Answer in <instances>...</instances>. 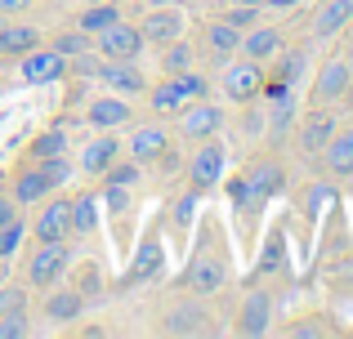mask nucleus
I'll return each mask as SVG.
<instances>
[{"label":"nucleus","instance_id":"obj_1","mask_svg":"<svg viewBox=\"0 0 353 339\" xmlns=\"http://www.w3.org/2000/svg\"><path fill=\"white\" fill-rule=\"evenodd\" d=\"M228 281V245H224V228L210 219L206 228H201V245L192 250V263L188 272H183V286H188V295H215L219 286Z\"/></svg>","mask_w":353,"mask_h":339},{"label":"nucleus","instance_id":"obj_2","mask_svg":"<svg viewBox=\"0 0 353 339\" xmlns=\"http://www.w3.org/2000/svg\"><path fill=\"white\" fill-rule=\"evenodd\" d=\"M282 183H286V166L264 152V157H255V161L241 166V179L233 183V206L241 210V215H255V210L264 206Z\"/></svg>","mask_w":353,"mask_h":339},{"label":"nucleus","instance_id":"obj_3","mask_svg":"<svg viewBox=\"0 0 353 339\" xmlns=\"http://www.w3.org/2000/svg\"><path fill=\"white\" fill-rule=\"evenodd\" d=\"M72 268V237L68 241H36L32 254L23 259V281L32 290H50L68 277Z\"/></svg>","mask_w":353,"mask_h":339},{"label":"nucleus","instance_id":"obj_4","mask_svg":"<svg viewBox=\"0 0 353 339\" xmlns=\"http://www.w3.org/2000/svg\"><path fill=\"white\" fill-rule=\"evenodd\" d=\"M174 130H179L183 143H201V139H210V134L224 130V107L210 103V94L206 98H188V103L179 107V116H174Z\"/></svg>","mask_w":353,"mask_h":339},{"label":"nucleus","instance_id":"obj_5","mask_svg":"<svg viewBox=\"0 0 353 339\" xmlns=\"http://www.w3.org/2000/svg\"><path fill=\"white\" fill-rule=\"evenodd\" d=\"M224 161H228V152H224V143H219V134H210V139L192 143V161H188V188H197V192H210V188L219 183V174H224Z\"/></svg>","mask_w":353,"mask_h":339},{"label":"nucleus","instance_id":"obj_6","mask_svg":"<svg viewBox=\"0 0 353 339\" xmlns=\"http://www.w3.org/2000/svg\"><path fill=\"white\" fill-rule=\"evenodd\" d=\"M72 63L63 58L54 45H36V50H27L23 58H18V76H23V85H54V80L68 76Z\"/></svg>","mask_w":353,"mask_h":339},{"label":"nucleus","instance_id":"obj_7","mask_svg":"<svg viewBox=\"0 0 353 339\" xmlns=\"http://www.w3.org/2000/svg\"><path fill=\"white\" fill-rule=\"evenodd\" d=\"M143 32H139V23H112L103 27V32H94V54L99 58H139L143 54Z\"/></svg>","mask_w":353,"mask_h":339},{"label":"nucleus","instance_id":"obj_8","mask_svg":"<svg viewBox=\"0 0 353 339\" xmlns=\"http://www.w3.org/2000/svg\"><path fill=\"white\" fill-rule=\"evenodd\" d=\"M94 76H99L103 89H112V94H121V98H143L148 85H152V80L134 67V58H108L103 67H94Z\"/></svg>","mask_w":353,"mask_h":339},{"label":"nucleus","instance_id":"obj_9","mask_svg":"<svg viewBox=\"0 0 353 339\" xmlns=\"http://www.w3.org/2000/svg\"><path fill=\"white\" fill-rule=\"evenodd\" d=\"M36 241H68L72 237V197H45L41 215L32 219Z\"/></svg>","mask_w":353,"mask_h":339},{"label":"nucleus","instance_id":"obj_10","mask_svg":"<svg viewBox=\"0 0 353 339\" xmlns=\"http://www.w3.org/2000/svg\"><path fill=\"white\" fill-rule=\"evenodd\" d=\"M237 335H268L273 331V290H264V286H255V290H246V299H241V308H237V326H233Z\"/></svg>","mask_w":353,"mask_h":339},{"label":"nucleus","instance_id":"obj_11","mask_svg":"<svg viewBox=\"0 0 353 339\" xmlns=\"http://www.w3.org/2000/svg\"><path fill=\"white\" fill-rule=\"evenodd\" d=\"M161 335H215L210 308L201 304V295H192L188 304H174L161 322Z\"/></svg>","mask_w":353,"mask_h":339},{"label":"nucleus","instance_id":"obj_12","mask_svg":"<svg viewBox=\"0 0 353 339\" xmlns=\"http://www.w3.org/2000/svg\"><path fill=\"white\" fill-rule=\"evenodd\" d=\"M259 89H264V63L241 58L233 67H224V94L228 103H255Z\"/></svg>","mask_w":353,"mask_h":339},{"label":"nucleus","instance_id":"obj_13","mask_svg":"<svg viewBox=\"0 0 353 339\" xmlns=\"http://www.w3.org/2000/svg\"><path fill=\"white\" fill-rule=\"evenodd\" d=\"M121 148L130 152V161H139V166H152V161H165L170 157V130L165 125H139L134 134H130Z\"/></svg>","mask_w":353,"mask_h":339},{"label":"nucleus","instance_id":"obj_14","mask_svg":"<svg viewBox=\"0 0 353 339\" xmlns=\"http://www.w3.org/2000/svg\"><path fill=\"white\" fill-rule=\"evenodd\" d=\"M50 192H54V179L45 174L41 161H32L27 170H18V174H14V188H9V197H14V206H18V210H32V206H41Z\"/></svg>","mask_w":353,"mask_h":339},{"label":"nucleus","instance_id":"obj_15","mask_svg":"<svg viewBox=\"0 0 353 339\" xmlns=\"http://www.w3.org/2000/svg\"><path fill=\"white\" fill-rule=\"evenodd\" d=\"M161 263H165V250H161V237H157V228H152V232L139 241L134 259H130V268H125V286H139V281L161 277Z\"/></svg>","mask_w":353,"mask_h":339},{"label":"nucleus","instance_id":"obj_16","mask_svg":"<svg viewBox=\"0 0 353 339\" xmlns=\"http://www.w3.org/2000/svg\"><path fill=\"white\" fill-rule=\"evenodd\" d=\"M130 116H134V107H130L121 94H112V89L99 94L94 103L85 107V125L90 130H121V125H130Z\"/></svg>","mask_w":353,"mask_h":339},{"label":"nucleus","instance_id":"obj_17","mask_svg":"<svg viewBox=\"0 0 353 339\" xmlns=\"http://www.w3.org/2000/svg\"><path fill=\"white\" fill-rule=\"evenodd\" d=\"M85 304H90V299L81 295L77 286H63V290L50 286V295H45V304H41V317L50 326H68V322H77V317L85 313Z\"/></svg>","mask_w":353,"mask_h":339},{"label":"nucleus","instance_id":"obj_18","mask_svg":"<svg viewBox=\"0 0 353 339\" xmlns=\"http://www.w3.org/2000/svg\"><path fill=\"white\" fill-rule=\"evenodd\" d=\"M345 89H349V63L345 58H331V63H322V72L313 76L309 98H313V107H327V103H336Z\"/></svg>","mask_w":353,"mask_h":339},{"label":"nucleus","instance_id":"obj_19","mask_svg":"<svg viewBox=\"0 0 353 339\" xmlns=\"http://www.w3.org/2000/svg\"><path fill=\"white\" fill-rule=\"evenodd\" d=\"M139 32H143L148 45H170V41H179V36H183V14L174 5H157L152 14L139 23Z\"/></svg>","mask_w":353,"mask_h":339},{"label":"nucleus","instance_id":"obj_20","mask_svg":"<svg viewBox=\"0 0 353 339\" xmlns=\"http://www.w3.org/2000/svg\"><path fill=\"white\" fill-rule=\"evenodd\" d=\"M331 134H336V116H331L327 107H313V112L304 116V125H300V134H295V139H300V152H304V157H318V152L331 143Z\"/></svg>","mask_w":353,"mask_h":339},{"label":"nucleus","instance_id":"obj_21","mask_svg":"<svg viewBox=\"0 0 353 339\" xmlns=\"http://www.w3.org/2000/svg\"><path fill=\"white\" fill-rule=\"evenodd\" d=\"M121 157V139L112 130H99V139L85 143V152H81V174H90V179H99L112 161Z\"/></svg>","mask_w":353,"mask_h":339},{"label":"nucleus","instance_id":"obj_22","mask_svg":"<svg viewBox=\"0 0 353 339\" xmlns=\"http://www.w3.org/2000/svg\"><path fill=\"white\" fill-rule=\"evenodd\" d=\"M237 54H241V58H255V63H268L273 54H282V32H277V27H264V23L246 27Z\"/></svg>","mask_w":353,"mask_h":339},{"label":"nucleus","instance_id":"obj_23","mask_svg":"<svg viewBox=\"0 0 353 339\" xmlns=\"http://www.w3.org/2000/svg\"><path fill=\"white\" fill-rule=\"evenodd\" d=\"M36 45H45L36 23H0V58H23Z\"/></svg>","mask_w":353,"mask_h":339},{"label":"nucleus","instance_id":"obj_24","mask_svg":"<svg viewBox=\"0 0 353 339\" xmlns=\"http://www.w3.org/2000/svg\"><path fill=\"white\" fill-rule=\"evenodd\" d=\"M353 23V0H322L318 14H313V36L318 41H331L336 32H345Z\"/></svg>","mask_w":353,"mask_h":339},{"label":"nucleus","instance_id":"obj_25","mask_svg":"<svg viewBox=\"0 0 353 339\" xmlns=\"http://www.w3.org/2000/svg\"><path fill=\"white\" fill-rule=\"evenodd\" d=\"M237 45H241V32L233 23H224V18H215V23H206V36H201V50L210 54V58H233L237 54Z\"/></svg>","mask_w":353,"mask_h":339},{"label":"nucleus","instance_id":"obj_26","mask_svg":"<svg viewBox=\"0 0 353 339\" xmlns=\"http://www.w3.org/2000/svg\"><path fill=\"white\" fill-rule=\"evenodd\" d=\"M322 161H327V174L349 179V174H353V130H336V134H331V143L322 148Z\"/></svg>","mask_w":353,"mask_h":339},{"label":"nucleus","instance_id":"obj_27","mask_svg":"<svg viewBox=\"0 0 353 339\" xmlns=\"http://www.w3.org/2000/svg\"><path fill=\"white\" fill-rule=\"evenodd\" d=\"M121 0H99V5H90V9H81L77 14V27L85 36H94V32H103V27H112V23H121Z\"/></svg>","mask_w":353,"mask_h":339},{"label":"nucleus","instance_id":"obj_28","mask_svg":"<svg viewBox=\"0 0 353 339\" xmlns=\"http://www.w3.org/2000/svg\"><path fill=\"white\" fill-rule=\"evenodd\" d=\"M143 98H148V107H152L157 116H179V107L188 103V98L179 94V85H174L170 76L157 80V85H148V94H143Z\"/></svg>","mask_w":353,"mask_h":339},{"label":"nucleus","instance_id":"obj_29","mask_svg":"<svg viewBox=\"0 0 353 339\" xmlns=\"http://www.w3.org/2000/svg\"><path fill=\"white\" fill-rule=\"evenodd\" d=\"M94 228H99V201H94V192L72 197V237H90Z\"/></svg>","mask_w":353,"mask_h":339},{"label":"nucleus","instance_id":"obj_30","mask_svg":"<svg viewBox=\"0 0 353 339\" xmlns=\"http://www.w3.org/2000/svg\"><path fill=\"white\" fill-rule=\"evenodd\" d=\"M183 67H192V45L179 36V41L161 45V72H165V76H174V72H183Z\"/></svg>","mask_w":353,"mask_h":339},{"label":"nucleus","instance_id":"obj_31","mask_svg":"<svg viewBox=\"0 0 353 339\" xmlns=\"http://www.w3.org/2000/svg\"><path fill=\"white\" fill-rule=\"evenodd\" d=\"M54 50H59L63 58L72 63V58H81V54L94 50V36H85L81 27H77V32H59V36H54Z\"/></svg>","mask_w":353,"mask_h":339},{"label":"nucleus","instance_id":"obj_32","mask_svg":"<svg viewBox=\"0 0 353 339\" xmlns=\"http://www.w3.org/2000/svg\"><path fill=\"white\" fill-rule=\"evenodd\" d=\"M277 268H286V241H282V232L268 237L264 254H259V263H255V277H268V272H277Z\"/></svg>","mask_w":353,"mask_h":339},{"label":"nucleus","instance_id":"obj_33","mask_svg":"<svg viewBox=\"0 0 353 339\" xmlns=\"http://www.w3.org/2000/svg\"><path fill=\"white\" fill-rule=\"evenodd\" d=\"M27 304H32V286H27V281H5V286H0V317L23 313Z\"/></svg>","mask_w":353,"mask_h":339},{"label":"nucleus","instance_id":"obj_34","mask_svg":"<svg viewBox=\"0 0 353 339\" xmlns=\"http://www.w3.org/2000/svg\"><path fill=\"white\" fill-rule=\"evenodd\" d=\"M23 241H27V223H23V215H18V219H9V223L0 228V259L9 263L18 250H23Z\"/></svg>","mask_w":353,"mask_h":339},{"label":"nucleus","instance_id":"obj_35","mask_svg":"<svg viewBox=\"0 0 353 339\" xmlns=\"http://www.w3.org/2000/svg\"><path fill=\"white\" fill-rule=\"evenodd\" d=\"M304 67H309V45L304 50H291L282 63H277V72H273V80H282V85H295V80L304 76Z\"/></svg>","mask_w":353,"mask_h":339},{"label":"nucleus","instance_id":"obj_36","mask_svg":"<svg viewBox=\"0 0 353 339\" xmlns=\"http://www.w3.org/2000/svg\"><path fill=\"white\" fill-rule=\"evenodd\" d=\"M68 152V130H45L41 139L32 143V161H45V157H63Z\"/></svg>","mask_w":353,"mask_h":339},{"label":"nucleus","instance_id":"obj_37","mask_svg":"<svg viewBox=\"0 0 353 339\" xmlns=\"http://www.w3.org/2000/svg\"><path fill=\"white\" fill-rule=\"evenodd\" d=\"M170 80H174V85H179V94H183V98H206V94H210L206 76H201L197 67H183V72H174Z\"/></svg>","mask_w":353,"mask_h":339},{"label":"nucleus","instance_id":"obj_38","mask_svg":"<svg viewBox=\"0 0 353 339\" xmlns=\"http://www.w3.org/2000/svg\"><path fill=\"white\" fill-rule=\"evenodd\" d=\"M139 170H143L139 161H130V166H117L112 161V166L103 170V188H130V183H139Z\"/></svg>","mask_w":353,"mask_h":339},{"label":"nucleus","instance_id":"obj_39","mask_svg":"<svg viewBox=\"0 0 353 339\" xmlns=\"http://www.w3.org/2000/svg\"><path fill=\"white\" fill-rule=\"evenodd\" d=\"M32 335V317H27V308L23 313H5L0 317V339H27Z\"/></svg>","mask_w":353,"mask_h":339},{"label":"nucleus","instance_id":"obj_40","mask_svg":"<svg viewBox=\"0 0 353 339\" xmlns=\"http://www.w3.org/2000/svg\"><path fill=\"white\" fill-rule=\"evenodd\" d=\"M197 197H201V192H197V188H188V192H183V197H179V201H174V206H170V223L179 228V232H183V228H188L192 210H197Z\"/></svg>","mask_w":353,"mask_h":339},{"label":"nucleus","instance_id":"obj_41","mask_svg":"<svg viewBox=\"0 0 353 339\" xmlns=\"http://www.w3.org/2000/svg\"><path fill=\"white\" fill-rule=\"evenodd\" d=\"M224 23H233L237 32H246V27L259 23V9H255V5H237V0H233V5L224 9Z\"/></svg>","mask_w":353,"mask_h":339},{"label":"nucleus","instance_id":"obj_42","mask_svg":"<svg viewBox=\"0 0 353 339\" xmlns=\"http://www.w3.org/2000/svg\"><path fill=\"white\" fill-rule=\"evenodd\" d=\"M286 335H291V339H309V335H327V322H295V326H286Z\"/></svg>","mask_w":353,"mask_h":339},{"label":"nucleus","instance_id":"obj_43","mask_svg":"<svg viewBox=\"0 0 353 339\" xmlns=\"http://www.w3.org/2000/svg\"><path fill=\"white\" fill-rule=\"evenodd\" d=\"M9 219H18V206H14V197H9V192H0V228H5Z\"/></svg>","mask_w":353,"mask_h":339},{"label":"nucleus","instance_id":"obj_44","mask_svg":"<svg viewBox=\"0 0 353 339\" xmlns=\"http://www.w3.org/2000/svg\"><path fill=\"white\" fill-rule=\"evenodd\" d=\"M32 0H0V18H18Z\"/></svg>","mask_w":353,"mask_h":339},{"label":"nucleus","instance_id":"obj_45","mask_svg":"<svg viewBox=\"0 0 353 339\" xmlns=\"http://www.w3.org/2000/svg\"><path fill=\"white\" fill-rule=\"evenodd\" d=\"M300 5V0H264V9H277V14H282V9H295Z\"/></svg>","mask_w":353,"mask_h":339},{"label":"nucleus","instance_id":"obj_46","mask_svg":"<svg viewBox=\"0 0 353 339\" xmlns=\"http://www.w3.org/2000/svg\"><path fill=\"white\" fill-rule=\"evenodd\" d=\"M237 5H255V9H264V0H237Z\"/></svg>","mask_w":353,"mask_h":339},{"label":"nucleus","instance_id":"obj_47","mask_svg":"<svg viewBox=\"0 0 353 339\" xmlns=\"http://www.w3.org/2000/svg\"><path fill=\"white\" fill-rule=\"evenodd\" d=\"M345 63H349V85H353V58H345Z\"/></svg>","mask_w":353,"mask_h":339},{"label":"nucleus","instance_id":"obj_48","mask_svg":"<svg viewBox=\"0 0 353 339\" xmlns=\"http://www.w3.org/2000/svg\"><path fill=\"white\" fill-rule=\"evenodd\" d=\"M121 5H125V0H121Z\"/></svg>","mask_w":353,"mask_h":339}]
</instances>
